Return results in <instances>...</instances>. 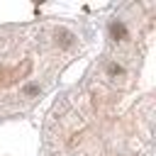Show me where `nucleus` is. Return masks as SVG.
I'll return each mask as SVG.
<instances>
[{"label": "nucleus", "instance_id": "nucleus-1", "mask_svg": "<svg viewBox=\"0 0 156 156\" xmlns=\"http://www.w3.org/2000/svg\"><path fill=\"white\" fill-rule=\"evenodd\" d=\"M156 2L119 5L105 49L51 107L41 156H151Z\"/></svg>", "mask_w": 156, "mask_h": 156}, {"label": "nucleus", "instance_id": "nucleus-2", "mask_svg": "<svg viewBox=\"0 0 156 156\" xmlns=\"http://www.w3.org/2000/svg\"><path fill=\"white\" fill-rule=\"evenodd\" d=\"M88 41V32L66 20L0 27V119L29 112Z\"/></svg>", "mask_w": 156, "mask_h": 156}]
</instances>
